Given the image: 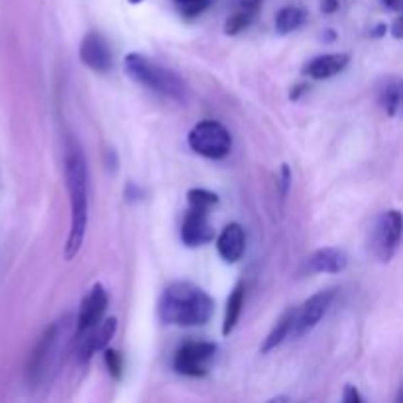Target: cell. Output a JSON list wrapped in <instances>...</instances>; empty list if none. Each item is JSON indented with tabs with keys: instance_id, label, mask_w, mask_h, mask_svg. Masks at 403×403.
I'll list each match as a JSON object with an SVG mask.
<instances>
[{
	"instance_id": "cell-10",
	"label": "cell",
	"mask_w": 403,
	"mask_h": 403,
	"mask_svg": "<svg viewBox=\"0 0 403 403\" xmlns=\"http://www.w3.org/2000/svg\"><path fill=\"white\" fill-rule=\"evenodd\" d=\"M79 58L83 61L85 68H89L95 73H109L112 69V51L107 42V38L99 32H89L85 34L81 48H79Z\"/></svg>"
},
{
	"instance_id": "cell-13",
	"label": "cell",
	"mask_w": 403,
	"mask_h": 403,
	"mask_svg": "<svg viewBox=\"0 0 403 403\" xmlns=\"http://www.w3.org/2000/svg\"><path fill=\"white\" fill-rule=\"evenodd\" d=\"M246 250V232L238 222H230L222 228V232L217 238V252L227 264H236L242 260Z\"/></svg>"
},
{
	"instance_id": "cell-7",
	"label": "cell",
	"mask_w": 403,
	"mask_h": 403,
	"mask_svg": "<svg viewBox=\"0 0 403 403\" xmlns=\"http://www.w3.org/2000/svg\"><path fill=\"white\" fill-rule=\"evenodd\" d=\"M402 242V213L399 210H387L376 222L372 230V252L376 254L382 264L394 258Z\"/></svg>"
},
{
	"instance_id": "cell-23",
	"label": "cell",
	"mask_w": 403,
	"mask_h": 403,
	"mask_svg": "<svg viewBox=\"0 0 403 403\" xmlns=\"http://www.w3.org/2000/svg\"><path fill=\"white\" fill-rule=\"evenodd\" d=\"M104 366L109 370V374L114 380L122 378V356L112 350V348H104Z\"/></svg>"
},
{
	"instance_id": "cell-8",
	"label": "cell",
	"mask_w": 403,
	"mask_h": 403,
	"mask_svg": "<svg viewBox=\"0 0 403 403\" xmlns=\"http://www.w3.org/2000/svg\"><path fill=\"white\" fill-rule=\"evenodd\" d=\"M335 289H323L319 294L311 295L299 309H295V323L291 335L303 336L311 333L313 328L323 321V317L327 315L328 307L335 299Z\"/></svg>"
},
{
	"instance_id": "cell-9",
	"label": "cell",
	"mask_w": 403,
	"mask_h": 403,
	"mask_svg": "<svg viewBox=\"0 0 403 403\" xmlns=\"http://www.w3.org/2000/svg\"><path fill=\"white\" fill-rule=\"evenodd\" d=\"M109 309V291L102 284H95L91 291L85 295L79 313H77V338L95 328Z\"/></svg>"
},
{
	"instance_id": "cell-26",
	"label": "cell",
	"mask_w": 403,
	"mask_h": 403,
	"mask_svg": "<svg viewBox=\"0 0 403 403\" xmlns=\"http://www.w3.org/2000/svg\"><path fill=\"white\" fill-rule=\"evenodd\" d=\"M262 0H238V10L240 12H246V14H256L258 9H260Z\"/></svg>"
},
{
	"instance_id": "cell-27",
	"label": "cell",
	"mask_w": 403,
	"mask_h": 403,
	"mask_svg": "<svg viewBox=\"0 0 403 403\" xmlns=\"http://www.w3.org/2000/svg\"><path fill=\"white\" fill-rule=\"evenodd\" d=\"M340 6V2L338 0H321V10L325 12V14H333L336 12Z\"/></svg>"
},
{
	"instance_id": "cell-16",
	"label": "cell",
	"mask_w": 403,
	"mask_h": 403,
	"mask_svg": "<svg viewBox=\"0 0 403 403\" xmlns=\"http://www.w3.org/2000/svg\"><path fill=\"white\" fill-rule=\"evenodd\" d=\"M244 297H246V287H244L242 281H238L235 289L228 294L227 299V309H225V317H222V335L225 336L230 335L236 325H238L240 313H242Z\"/></svg>"
},
{
	"instance_id": "cell-12",
	"label": "cell",
	"mask_w": 403,
	"mask_h": 403,
	"mask_svg": "<svg viewBox=\"0 0 403 403\" xmlns=\"http://www.w3.org/2000/svg\"><path fill=\"white\" fill-rule=\"evenodd\" d=\"M117 319L109 317L102 319L95 328H91L89 333L79 336V362L87 364L97 353H102L104 348H109V343L112 340V336L117 335Z\"/></svg>"
},
{
	"instance_id": "cell-25",
	"label": "cell",
	"mask_w": 403,
	"mask_h": 403,
	"mask_svg": "<svg viewBox=\"0 0 403 403\" xmlns=\"http://www.w3.org/2000/svg\"><path fill=\"white\" fill-rule=\"evenodd\" d=\"M343 403H364L360 392H358V387L346 386L345 394H343Z\"/></svg>"
},
{
	"instance_id": "cell-18",
	"label": "cell",
	"mask_w": 403,
	"mask_h": 403,
	"mask_svg": "<svg viewBox=\"0 0 403 403\" xmlns=\"http://www.w3.org/2000/svg\"><path fill=\"white\" fill-rule=\"evenodd\" d=\"M378 101L387 117H395V112L399 109V102H402V83H399V79L392 77V79H386L382 83Z\"/></svg>"
},
{
	"instance_id": "cell-15",
	"label": "cell",
	"mask_w": 403,
	"mask_h": 403,
	"mask_svg": "<svg viewBox=\"0 0 403 403\" xmlns=\"http://www.w3.org/2000/svg\"><path fill=\"white\" fill-rule=\"evenodd\" d=\"M348 266V256L340 248L325 246L311 254L307 262V269L313 274H340Z\"/></svg>"
},
{
	"instance_id": "cell-21",
	"label": "cell",
	"mask_w": 403,
	"mask_h": 403,
	"mask_svg": "<svg viewBox=\"0 0 403 403\" xmlns=\"http://www.w3.org/2000/svg\"><path fill=\"white\" fill-rule=\"evenodd\" d=\"M252 14H246V12H235L232 16H228V20L225 22V34L227 36H236L240 34L242 30H246L250 22H252Z\"/></svg>"
},
{
	"instance_id": "cell-34",
	"label": "cell",
	"mask_w": 403,
	"mask_h": 403,
	"mask_svg": "<svg viewBox=\"0 0 403 403\" xmlns=\"http://www.w3.org/2000/svg\"><path fill=\"white\" fill-rule=\"evenodd\" d=\"M395 403H402V392H399V395H397V399H395Z\"/></svg>"
},
{
	"instance_id": "cell-3",
	"label": "cell",
	"mask_w": 403,
	"mask_h": 403,
	"mask_svg": "<svg viewBox=\"0 0 403 403\" xmlns=\"http://www.w3.org/2000/svg\"><path fill=\"white\" fill-rule=\"evenodd\" d=\"M124 71L146 89L156 91L168 99L181 102L187 97V87L176 71L151 61L142 53H136V51L128 53L124 58Z\"/></svg>"
},
{
	"instance_id": "cell-17",
	"label": "cell",
	"mask_w": 403,
	"mask_h": 403,
	"mask_svg": "<svg viewBox=\"0 0 403 403\" xmlns=\"http://www.w3.org/2000/svg\"><path fill=\"white\" fill-rule=\"evenodd\" d=\"M294 323H295V309H289L281 315V319L277 321L274 328L269 331L268 338L264 340V345H262V353L268 354L272 353L274 348L281 345L284 340H286L287 336L291 335V331H294Z\"/></svg>"
},
{
	"instance_id": "cell-29",
	"label": "cell",
	"mask_w": 403,
	"mask_h": 403,
	"mask_svg": "<svg viewBox=\"0 0 403 403\" xmlns=\"http://www.w3.org/2000/svg\"><path fill=\"white\" fill-rule=\"evenodd\" d=\"M382 4H384L386 9L394 10V12H399V10H402V0H382Z\"/></svg>"
},
{
	"instance_id": "cell-2",
	"label": "cell",
	"mask_w": 403,
	"mask_h": 403,
	"mask_svg": "<svg viewBox=\"0 0 403 403\" xmlns=\"http://www.w3.org/2000/svg\"><path fill=\"white\" fill-rule=\"evenodd\" d=\"M161 321L176 327H201L215 313V301L203 287L191 281L169 284L160 297Z\"/></svg>"
},
{
	"instance_id": "cell-19",
	"label": "cell",
	"mask_w": 403,
	"mask_h": 403,
	"mask_svg": "<svg viewBox=\"0 0 403 403\" xmlns=\"http://www.w3.org/2000/svg\"><path fill=\"white\" fill-rule=\"evenodd\" d=\"M305 18H307V14H305V10L303 9H297V6H286V9H281L276 16L277 34L286 36L295 32V30H299V28L305 24Z\"/></svg>"
},
{
	"instance_id": "cell-30",
	"label": "cell",
	"mask_w": 403,
	"mask_h": 403,
	"mask_svg": "<svg viewBox=\"0 0 403 403\" xmlns=\"http://www.w3.org/2000/svg\"><path fill=\"white\" fill-rule=\"evenodd\" d=\"M303 91H307V85L305 83H299L295 89H291V101H297L303 95Z\"/></svg>"
},
{
	"instance_id": "cell-22",
	"label": "cell",
	"mask_w": 403,
	"mask_h": 403,
	"mask_svg": "<svg viewBox=\"0 0 403 403\" xmlns=\"http://www.w3.org/2000/svg\"><path fill=\"white\" fill-rule=\"evenodd\" d=\"M213 0H176V6L185 18H195L209 9Z\"/></svg>"
},
{
	"instance_id": "cell-20",
	"label": "cell",
	"mask_w": 403,
	"mask_h": 403,
	"mask_svg": "<svg viewBox=\"0 0 403 403\" xmlns=\"http://www.w3.org/2000/svg\"><path fill=\"white\" fill-rule=\"evenodd\" d=\"M187 203H189V207H193V209H201L210 213V210L219 205V195L213 193L209 189H203V187H195V189H189V191H187Z\"/></svg>"
},
{
	"instance_id": "cell-1",
	"label": "cell",
	"mask_w": 403,
	"mask_h": 403,
	"mask_svg": "<svg viewBox=\"0 0 403 403\" xmlns=\"http://www.w3.org/2000/svg\"><path fill=\"white\" fill-rule=\"evenodd\" d=\"M65 181L69 195V232L65 260H73L83 246L89 222V169L81 146L71 138L65 150Z\"/></svg>"
},
{
	"instance_id": "cell-33",
	"label": "cell",
	"mask_w": 403,
	"mask_h": 403,
	"mask_svg": "<svg viewBox=\"0 0 403 403\" xmlns=\"http://www.w3.org/2000/svg\"><path fill=\"white\" fill-rule=\"evenodd\" d=\"M128 2H130V4H140L142 0H128Z\"/></svg>"
},
{
	"instance_id": "cell-5",
	"label": "cell",
	"mask_w": 403,
	"mask_h": 403,
	"mask_svg": "<svg viewBox=\"0 0 403 403\" xmlns=\"http://www.w3.org/2000/svg\"><path fill=\"white\" fill-rule=\"evenodd\" d=\"M68 328H71V323H69V317H63V319L51 323L50 327L43 331L40 340L36 343L30 362H28V380L32 382V386L42 384L48 370L53 366V358H55V353H58L59 343L65 336Z\"/></svg>"
},
{
	"instance_id": "cell-6",
	"label": "cell",
	"mask_w": 403,
	"mask_h": 403,
	"mask_svg": "<svg viewBox=\"0 0 403 403\" xmlns=\"http://www.w3.org/2000/svg\"><path fill=\"white\" fill-rule=\"evenodd\" d=\"M217 356V345L209 340H193L177 348L173 356V370L185 378H203L209 374Z\"/></svg>"
},
{
	"instance_id": "cell-4",
	"label": "cell",
	"mask_w": 403,
	"mask_h": 403,
	"mask_svg": "<svg viewBox=\"0 0 403 403\" xmlns=\"http://www.w3.org/2000/svg\"><path fill=\"white\" fill-rule=\"evenodd\" d=\"M189 148L207 160H225L232 150V138L225 124L217 120L197 122L187 136Z\"/></svg>"
},
{
	"instance_id": "cell-11",
	"label": "cell",
	"mask_w": 403,
	"mask_h": 403,
	"mask_svg": "<svg viewBox=\"0 0 403 403\" xmlns=\"http://www.w3.org/2000/svg\"><path fill=\"white\" fill-rule=\"evenodd\" d=\"M215 238V228L210 227L209 213L189 207L181 222V242L189 248H199Z\"/></svg>"
},
{
	"instance_id": "cell-28",
	"label": "cell",
	"mask_w": 403,
	"mask_h": 403,
	"mask_svg": "<svg viewBox=\"0 0 403 403\" xmlns=\"http://www.w3.org/2000/svg\"><path fill=\"white\" fill-rule=\"evenodd\" d=\"M402 24H403L402 18H395V20H394V26H392V36H394L395 40H402V36H403Z\"/></svg>"
},
{
	"instance_id": "cell-14",
	"label": "cell",
	"mask_w": 403,
	"mask_h": 403,
	"mask_svg": "<svg viewBox=\"0 0 403 403\" xmlns=\"http://www.w3.org/2000/svg\"><path fill=\"white\" fill-rule=\"evenodd\" d=\"M348 61H350L348 53H325V55H319V58H313L311 61H307L303 65V75L311 77L315 81L331 79V77L338 75L340 71H345Z\"/></svg>"
},
{
	"instance_id": "cell-24",
	"label": "cell",
	"mask_w": 403,
	"mask_h": 403,
	"mask_svg": "<svg viewBox=\"0 0 403 403\" xmlns=\"http://www.w3.org/2000/svg\"><path fill=\"white\" fill-rule=\"evenodd\" d=\"M289 185H291V173H289L287 163H284V166H281V171H279V191H281V197H286Z\"/></svg>"
},
{
	"instance_id": "cell-31",
	"label": "cell",
	"mask_w": 403,
	"mask_h": 403,
	"mask_svg": "<svg viewBox=\"0 0 403 403\" xmlns=\"http://www.w3.org/2000/svg\"><path fill=\"white\" fill-rule=\"evenodd\" d=\"M387 32V26L386 24H378L370 34H372V38H382V36L386 34Z\"/></svg>"
},
{
	"instance_id": "cell-32",
	"label": "cell",
	"mask_w": 403,
	"mask_h": 403,
	"mask_svg": "<svg viewBox=\"0 0 403 403\" xmlns=\"http://www.w3.org/2000/svg\"><path fill=\"white\" fill-rule=\"evenodd\" d=\"M266 403H289V399H287V395H276V397H272Z\"/></svg>"
}]
</instances>
